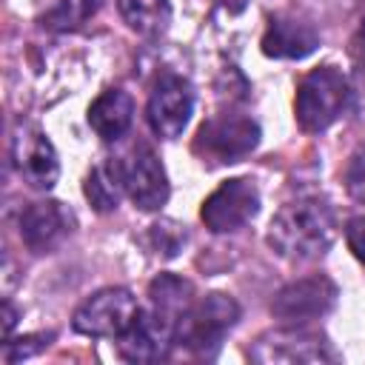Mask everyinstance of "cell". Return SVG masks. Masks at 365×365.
Returning <instances> with one entry per match:
<instances>
[{"label": "cell", "mask_w": 365, "mask_h": 365, "mask_svg": "<svg viewBox=\"0 0 365 365\" xmlns=\"http://www.w3.org/2000/svg\"><path fill=\"white\" fill-rule=\"evenodd\" d=\"M137 314H140L137 297L128 288L111 285V288H100L88 299H83L71 317V325L83 336L120 339L134 325Z\"/></svg>", "instance_id": "obj_6"}, {"label": "cell", "mask_w": 365, "mask_h": 365, "mask_svg": "<svg viewBox=\"0 0 365 365\" xmlns=\"http://www.w3.org/2000/svg\"><path fill=\"white\" fill-rule=\"evenodd\" d=\"M259 211V188L248 177H231L214 188L200 208V220L214 234H231L248 225Z\"/></svg>", "instance_id": "obj_7"}, {"label": "cell", "mask_w": 365, "mask_h": 365, "mask_svg": "<svg viewBox=\"0 0 365 365\" xmlns=\"http://www.w3.org/2000/svg\"><path fill=\"white\" fill-rule=\"evenodd\" d=\"M171 345H177L174 342V331L160 325L143 308H140L134 325L117 339L120 356L128 359V362H157V359H165Z\"/></svg>", "instance_id": "obj_15"}, {"label": "cell", "mask_w": 365, "mask_h": 365, "mask_svg": "<svg viewBox=\"0 0 365 365\" xmlns=\"http://www.w3.org/2000/svg\"><path fill=\"white\" fill-rule=\"evenodd\" d=\"M188 234H185V225L174 222V220H160L148 228V245L154 254L160 257H177L185 245Z\"/></svg>", "instance_id": "obj_20"}, {"label": "cell", "mask_w": 365, "mask_h": 365, "mask_svg": "<svg viewBox=\"0 0 365 365\" xmlns=\"http://www.w3.org/2000/svg\"><path fill=\"white\" fill-rule=\"evenodd\" d=\"M240 319V305L228 294H205L194 299L177 328V345L188 348L197 356H214Z\"/></svg>", "instance_id": "obj_4"}, {"label": "cell", "mask_w": 365, "mask_h": 365, "mask_svg": "<svg viewBox=\"0 0 365 365\" xmlns=\"http://www.w3.org/2000/svg\"><path fill=\"white\" fill-rule=\"evenodd\" d=\"M103 0H57L43 17V29L48 31H57V34H66V31H77L83 29L97 11H100Z\"/></svg>", "instance_id": "obj_19"}, {"label": "cell", "mask_w": 365, "mask_h": 365, "mask_svg": "<svg viewBox=\"0 0 365 365\" xmlns=\"http://www.w3.org/2000/svg\"><path fill=\"white\" fill-rule=\"evenodd\" d=\"M194 114V88L185 77L165 71L145 103V120L148 128L160 137V140H174L182 134V128L188 125Z\"/></svg>", "instance_id": "obj_8"}, {"label": "cell", "mask_w": 365, "mask_h": 365, "mask_svg": "<svg viewBox=\"0 0 365 365\" xmlns=\"http://www.w3.org/2000/svg\"><path fill=\"white\" fill-rule=\"evenodd\" d=\"M336 240V214L322 197H302L282 205L268 225V245L288 262L319 259Z\"/></svg>", "instance_id": "obj_1"}, {"label": "cell", "mask_w": 365, "mask_h": 365, "mask_svg": "<svg viewBox=\"0 0 365 365\" xmlns=\"http://www.w3.org/2000/svg\"><path fill=\"white\" fill-rule=\"evenodd\" d=\"M248 356L254 362H262V365H277V362H285V365L339 362L336 348L331 345V339L322 331H314V328H305V325H297V322H291L288 328L265 331L248 348Z\"/></svg>", "instance_id": "obj_5"}, {"label": "cell", "mask_w": 365, "mask_h": 365, "mask_svg": "<svg viewBox=\"0 0 365 365\" xmlns=\"http://www.w3.org/2000/svg\"><path fill=\"white\" fill-rule=\"evenodd\" d=\"M131 120H134V100L123 88H106L88 106V125L106 143L120 140L131 128Z\"/></svg>", "instance_id": "obj_16"}, {"label": "cell", "mask_w": 365, "mask_h": 365, "mask_svg": "<svg viewBox=\"0 0 365 365\" xmlns=\"http://www.w3.org/2000/svg\"><path fill=\"white\" fill-rule=\"evenodd\" d=\"M145 297H148V305L143 311L154 317L160 325H165L168 331H174V342H177L180 319L194 305V285L177 274H160L148 282Z\"/></svg>", "instance_id": "obj_14"}, {"label": "cell", "mask_w": 365, "mask_h": 365, "mask_svg": "<svg viewBox=\"0 0 365 365\" xmlns=\"http://www.w3.org/2000/svg\"><path fill=\"white\" fill-rule=\"evenodd\" d=\"M351 97H354L351 83L339 68H334V66L311 68L297 86L294 117L302 131L319 134L342 117Z\"/></svg>", "instance_id": "obj_2"}, {"label": "cell", "mask_w": 365, "mask_h": 365, "mask_svg": "<svg viewBox=\"0 0 365 365\" xmlns=\"http://www.w3.org/2000/svg\"><path fill=\"white\" fill-rule=\"evenodd\" d=\"M74 231V214L57 200H40L20 214V240L34 254H51Z\"/></svg>", "instance_id": "obj_12"}, {"label": "cell", "mask_w": 365, "mask_h": 365, "mask_svg": "<svg viewBox=\"0 0 365 365\" xmlns=\"http://www.w3.org/2000/svg\"><path fill=\"white\" fill-rule=\"evenodd\" d=\"M123 188L128 200L143 211H160L168 202V177L160 163V157L145 145L137 143L123 160H120Z\"/></svg>", "instance_id": "obj_10"}, {"label": "cell", "mask_w": 365, "mask_h": 365, "mask_svg": "<svg viewBox=\"0 0 365 365\" xmlns=\"http://www.w3.org/2000/svg\"><path fill=\"white\" fill-rule=\"evenodd\" d=\"M54 339V334H29V336H20V339H6L3 342V362H20V359H29L34 354H40L43 348H48V342Z\"/></svg>", "instance_id": "obj_22"}, {"label": "cell", "mask_w": 365, "mask_h": 365, "mask_svg": "<svg viewBox=\"0 0 365 365\" xmlns=\"http://www.w3.org/2000/svg\"><path fill=\"white\" fill-rule=\"evenodd\" d=\"M117 9L125 26L145 40H157L168 31V23H171L168 0H117Z\"/></svg>", "instance_id": "obj_17"}, {"label": "cell", "mask_w": 365, "mask_h": 365, "mask_svg": "<svg viewBox=\"0 0 365 365\" xmlns=\"http://www.w3.org/2000/svg\"><path fill=\"white\" fill-rule=\"evenodd\" d=\"M348 54L354 57V63L365 66V17L359 20V26L354 29V34L348 40Z\"/></svg>", "instance_id": "obj_24"}, {"label": "cell", "mask_w": 365, "mask_h": 365, "mask_svg": "<svg viewBox=\"0 0 365 365\" xmlns=\"http://www.w3.org/2000/svg\"><path fill=\"white\" fill-rule=\"evenodd\" d=\"M336 297H339V288L331 277L311 274V277H302V279L282 285L271 299V314L277 319L302 325V322L325 317L336 305Z\"/></svg>", "instance_id": "obj_9"}, {"label": "cell", "mask_w": 365, "mask_h": 365, "mask_svg": "<svg viewBox=\"0 0 365 365\" xmlns=\"http://www.w3.org/2000/svg\"><path fill=\"white\" fill-rule=\"evenodd\" d=\"M83 194H86V200L94 205V211H100V214L114 211V208L120 205V197L125 194V188H123V174H120V160H108V163L94 165V168L86 174Z\"/></svg>", "instance_id": "obj_18"}, {"label": "cell", "mask_w": 365, "mask_h": 365, "mask_svg": "<svg viewBox=\"0 0 365 365\" xmlns=\"http://www.w3.org/2000/svg\"><path fill=\"white\" fill-rule=\"evenodd\" d=\"M317 46H319V31L311 23L291 14H274L259 40L262 54L274 60H302L314 54Z\"/></svg>", "instance_id": "obj_13"}, {"label": "cell", "mask_w": 365, "mask_h": 365, "mask_svg": "<svg viewBox=\"0 0 365 365\" xmlns=\"http://www.w3.org/2000/svg\"><path fill=\"white\" fill-rule=\"evenodd\" d=\"M217 6H220V9H225L228 14H240V11H245L248 0H217Z\"/></svg>", "instance_id": "obj_26"}, {"label": "cell", "mask_w": 365, "mask_h": 365, "mask_svg": "<svg viewBox=\"0 0 365 365\" xmlns=\"http://www.w3.org/2000/svg\"><path fill=\"white\" fill-rule=\"evenodd\" d=\"M14 325H17V308H14L9 299H3V336H6V339L11 336Z\"/></svg>", "instance_id": "obj_25"}, {"label": "cell", "mask_w": 365, "mask_h": 365, "mask_svg": "<svg viewBox=\"0 0 365 365\" xmlns=\"http://www.w3.org/2000/svg\"><path fill=\"white\" fill-rule=\"evenodd\" d=\"M11 165L37 191H48L60 177V160L51 140L31 125H17L11 134Z\"/></svg>", "instance_id": "obj_11"}, {"label": "cell", "mask_w": 365, "mask_h": 365, "mask_svg": "<svg viewBox=\"0 0 365 365\" xmlns=\"http://www.w3.org/2000/svg\"><path fill=\"white\" fill-rule=\"evenodd\" d=\"M345 240H348V248L354 251V257L365 265V217L348 220V225H345Z\"/></svg>", "instance_id": "obj_23"}, {"label": "cell", "mask_w": 365, "mask_h": 365, "mask_svg": "<svg viewBox=\"0 0 365 365\" xmlns=\"http://www.w3.org/2000/svg\"><path fill=\"white\" fill-rule=\"evenodd\" d=\"M342 182H345L348 197L365 205V143H359V145L351 151V157H348V163H345Z\"/></svg>", "instance_id": "obj_21"}, {"label": "cell", "mask_w": 365, "mask_h": 365, "mask_svg": "<svg viewBox=\"0 0 365 365\" xmlns=\"http://www.w3.org/2000/svg\"><path fill=\"white\" fill-rule=\"evenodd\" d=\"M259 123L242 111H222L208 117L194 134V154L211 165H231L259 145Z\"/></svg>", "instance_id": "obj_3"}]
</instances>
